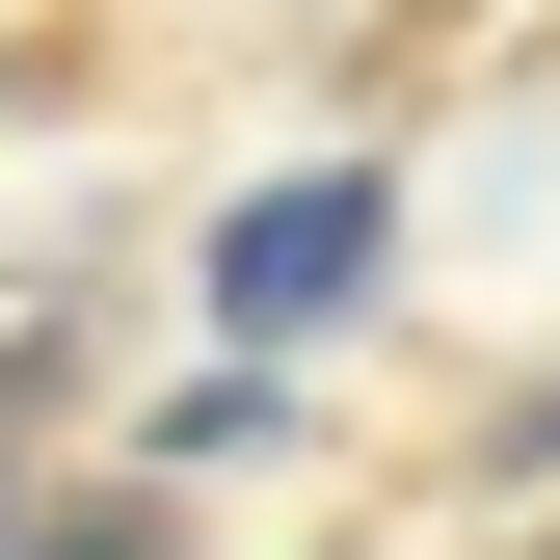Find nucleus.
<instances>
[{
    "instance_id": "nucleus-3",
    "label": "nucleus",
    "mask_w": 560,
    "mask_h": 560,
    "mask_svg": "<svg viewBox=\"0 0 560 560\" xmlns=\"http://www.w3.org/2000/svg\"><path fill=\"white\" fill-rule=\"evenodd\" d=\"M27 560H133V534H27Z\"/></svg>"
},
{
    "instance_id": "nucleus-2",
    "label": "nucleus",
    "mask_w": 560,
    "mask_h": 560,
    "mask_svg": "<svg viewBox=\"0 0 560 560\" xmlns=\"http://www.w3.org/2000/svg\"><path fill=\"white\" fill-rule=\"evenodd\" d=\"M267 428H294V374H267V347H214V374L161 400V454H267Z\"/></svg>"
},
{
    "instance_id": "nucleus-1",
    "label": "nucleus",
    "mask_w": 560,
    "mask_h": 560,
    "mask_svg": "<svg viewBox=\"0 0 560 560\" xmlns=\"http://www.w3.org/2000/svg\"><path fill=\"white\" fill-rule=\"evenodd\" d=\"M374 267H400V187H374V161L241 187V214H214V347H294V320H347Z\"/></svg>"
}]
</instances>
